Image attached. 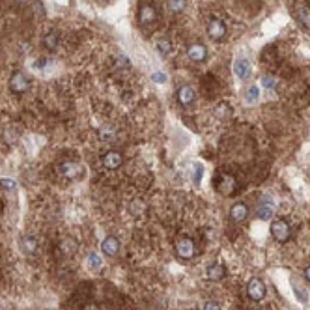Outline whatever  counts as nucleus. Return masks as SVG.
Wrapping results in <instances>:
<instances>
[{"instance_id": "1", "label": "nucleus", "mask_w": 310, "mask_h": 310, "mask_svg": "<svg viewBox=\"0 0 310 310\" xmlns=\"http://www.w3.org/2000/svg\"><path fill=\"white\" fill-rule=\"evenodd\" d=\"M213 183H215V189H217L222 196H230V194H234L235 189H237L235 177L232 176V174H226V172L219 174L217 179H213Z\"/></svg>"}, {"instance_id": "2", "label": "nucleus", "mask_w": 310, "mask_h": 310, "mask_svg": "<svg viewBox=\"0 0 310 310\" xmlns=\"http://www.w3.org/2000/svg\"><path fill=\"white\" fill-rule=\"evenodd\" d=\"M58 174L66 179H79V177H83L84 168L77 161H62L58 165Z\"/></svg>"}, {"instance_id": "3", "label": "nucleus", "mask_w": 310, "mask_h": 310, "mask_svg": "<svg viewBox=\"0 0 310 310\" xmlns=\"http://www.w3.org/2000/svg\"><path fill=\"white\" fill-rule=\"evenodd\" d=\"M271 235L275 237V241L278 243H286L292 235V230H290V224L286 222L284 219H275L271 222Z\"/></svg>"}, {"instance_id": "4", "label": "nucleus", "mask_w": 310, "mask_h": 310, "mask_svg": "<svg viewBox=\"0 0 310 310\" xmlns=\"http://www.w3.org/2000/svg\"><path fill=\"white\" fill-rule=\"evenodd\" d=\"M9 90L13 93H17V95L26 93L30 90V79L23 71H15L13 75L9 77Z\"/></svg>"}, {"instance_id": "5", "label": "nucleus", "mask_w": 310, "mask_h": 310, "mask_svg": "<svg viewBox=\"0 0 310 310\" xmlns=\"http://www.w3.org/2000/svg\"><path fill=\"white\" fill-rule=\"evenodd\" d=\"M267 294V288H266V282L262 280L260 277H252L247 284V295L251 297L252 301H262Z\"/></svg>"}, {"instance_id": "6", "label": "nucleus", "mask_w": 310, "mask_h": 310, "mask_svg": "<svg viewBox=\"0 0 310 310\" xmlns=\"http://www.w3.org/2000/svg\"><path fill=\"white\" fill-rule=\"evenodd\" d=\"M176 254L181 260H191L196 254V245L191 237H181L176 241Z\"/></svg>"}, {"instance_id": "7", "label": "nucleus", "mask_w": 310, "mask_h": 310, "mask_svg": "<svg viewBox=\"0 0 310 310\" xmlns=\"http://www.w3.org/2000/svg\"><path fill=\"white\" fill-rule=\"evenodd\" d=\"M206 30H208V36H210L211 40H215V42H222L224 38H226V25L217 19V17H213L208 21V26H206Z\"/></svg>"}, {"instance_id": "8", "label": "nucleus", "mask_w": 310, "mask_h": 310, "mask_svg": "<svg viewBox=\"0 0 310 310\" xmlns=\"http://www.w3.org/2000/svg\"><path fill=\"white\" fill-rule=\"evenodd\" d=\"M101 163H103V167L109 168V170H116V168L122 167V163H124V155L116 150H109V151H105V153H103Z\"/></svg>"}, {"instance_id": "9", "label": "nucleus", "mask_w": 310, "mask_h": 310, "mask_svg": "<svg viewBox=\"0 0 310 310\" xmlns=\"http://www.w3.org/2000/svg\"><path fill=\"white\" fill-rule=\"evenodd\" d=\"M177 101H179V105H183V107H189L191 103H194L196 99V92H194L193 86H189V84H183V86H179L177 88Z\"/></svg>"}, {"instance_id": "10", "label": "nucleus", "mask_w": 310, "mask_h": 310, "mask_svg": "<svg viewBox=\"0 0 310 310\" xmlns=\"http://www.w3.org/2000/svg\"><path fill=\"white\" fill-rule=\"evenodd\" d=\"M226 275L228 271L222 264H211L210 267L206 269V278L211 280V282H221V280L226 278Z\"/></svg>"}, {"instance_id": "11", "label": "nucleus", "mask_w": 310, "mask_h": 310, "mask_svg": "<svg viewBox=\"0 0 310 310\" xmlns=\"http://www.w3.org/2000/svg\"><path fill=\"white\" fill-rule=\"evenodd\" d=\"M234 73L235 77L239 79V81H247L252 73V67H251V62L247 58H237L234 62Z\"/></svg>"}, {"instance_id": "12", "label": "nucleus", "mask_w": 310, "mask_h": 310, "mask_svg": "<svg viewBox=\"0 0 310 310\" xmlns=\"http://www.w3.org/2000/svg\"><path fill=\"white\" fill-rule=\"evenodd\" d=\"M101 251H103L105 256L114 258V256H118V252H120V241H118L114 235H109V237H105V239H103V243H101Z\"/></svg>"}, {"instance_id": "13", "label": "nucleus", "mask_w": 310, "mask_h": 310, "mask_svg": "<svg viewBox=\"0 0 310 310\" xmlns=\"http://www.w3.org/2000/svg\"><path fill=\"white\" fill-rule=\"evenodd\" d=\"M155 19H157V11H155V8L150 6V4H144L142 8L138 9V23L142 26H148V25H151V23H155Z\"/></svg>"}, {"instance_id": "14", "label": "nucleus", "mask_w": 310, "mask_h": 310, "mask_svg": "<svg viewBox=\"0 0 310 310\" xmlns=\"http://www.w3.org/2000/svg\"><path fill=\"white\" fill-rule=\"evenodd\" d=\"M187 54H189V58L196 62V64H200V62H206L208 58V49H206V45H202V43H193L189 49H187Z\"/></svg>"}, {"instance_id": "15", "label": "nucleus", "mask_w": 310, "mask_h": 310, "mask_svg": "<svg viewBox=\"0 0 310 310\" xmlns=\"http://www.w3.org/2000/svg\"><path fill=\"white\" fill-rule=\"evenodd\" d=\"M295 17L303 26L310 28V6L307 2H297L295 4Z\"/></svg>"}, {"instance_id": "16", "label": "nucleus", "mask_w": 310, "mask_h": 310, "mask_svg": "<svg viewBox=\"0 0 310 310\" xmlns=\"http://www.w3.org/2000/svg\"><path fill=\"white\" fill-rule=\"evenodd\" d=\"M247 217H249V208L245 206L243 202H235L234 206L230 208V219L234 222H243Z\"/></svg>"}, {"instance_id": "17", "label": "nucleus", "mask_w": 310, "mask_h": 310, "mask_svg": "<svg viewBox=\"0 0 310 310\" xmlns=\"http://www.w3.org/2000/svg\"><path fill=\"white\" fill-rule=\"evenodd\" d=\"M256 215H258V219H262V221H269V219L275 215V202L273 200H262L260 206H258V210H256Z\"/></svg>"}, {"instance_id": "18", "label": "nucleus", "mask_w": 310, "mask_h": 310, "mask_svg": "<svg viewBox=\"0 0 310 310\" xmlns=\"http://www.w3.org/2000/svg\"><path fill=\"white\" fill-rule=\"evenodd\" d=\"M19 243H21V251L28 254V256H32V254L38 252V239L32 237V235H23Z\"/></svg>"}, {"instance_id": "19", "label": "nucleus", "mask_w": 310, "mask_h": 310, "mask_svg": "<svg viewBox=\"0 0 310 310\" xmlns=\"http://www.w3.org/2000/svg\"><path fill=\"white\" fill-rule=\"evenodd\" d=\"M43 47L47 50H56L58 49V43H60V38H58V34L56 32H47L45 36H43Z\"/></svg>"}, {"instance_id": "20", "label": "nucleus", "mask_w": 310, "mask_h": 310, "mask_svg": "<svg viewBox=\"0 0 310 310\" xmlns=\"http://www.w3.org/2000/svg\"><path fill=\"white\" fill-rule=\"evenodd\" d=\"M77 249H79V243H77L75 237H66V239H62V243H60V251L64 252L66 256L75 254Z\"/></svg>"}, {"instance_id": "21", "label": "nucleus", "mask_w": 310, "mask_h": 310, "mask_svg": "<svg viewBox=\"0 0 310 310\" xmlns=\"http://www.w3.org/2000/svg\"><path fill=\"white\" fill-rule=\"evenodd\" d=\"M155 47H157L161 56H170V52H172V43H170L168 38H161V40H157Z\"/></svg>"}, {"instance_id": "22", "label": "nucleus", "mask_w": 310, "mask_h": 310, "mask_svg": "<svg viewBox=\"0 0 310 310\" xmlns=\"http://www.w3.org/2000/svg\"><path fill=\"white\" fill-rule=\"evenodd\" d=\"M86 266H88L90 271H97V269H101V266H103V260H101V256L97 252H90L88 258H86Z\"/></svg>"}, {"instance_id": "23", "label": "nucleus", "mask_w": 310, "mask_h": 310, "mask_svg": "<svg viewBox=\"0 0 310 310\" xmlns=\"http://www.w3.org/2000/svg\"><path fill=\"white\" fill-rule=\"evenodd\" d=\"M215 116L219 120H228V118L232 116V107L228 103H219L217 107H215Z\"/></svg>"}, {"instance_id": "24", "label": "nucleus", "mask_w": 310, "mask_h": 310, "mask_svg": "<svg viewBox=\"0 0 310 310\" xmlns=\"http://www.w3.org/2000/svg\"><path fill=\"white\" fill-rule=\"evenodd\" d=\"M114 136H116V131H114V127L112 126H103L99 129L101 142H110V140H114Z\"/></svg>"}, {"instance_id": "25", "label": "nucleus", "mask_w": 310, "mask_h": 310, "mask_svg": "<svg viewBox=\"0 0 310 310\" xmlns=\"http://www.w3.org/2000/svg\"><path fill=\"white\" fill-rule=\"evenodd\" d=\"M258 97H260V88L258 86H249V90H247V93H245V101L249 103V105H254L256 101H258Z\"/></svg>"}, {"instance_id": "26", "label": "nucleus", "mask_w": 310, "mask_h": 310, "mask_svg": "<svg viewBox=\"0 0 310 310\" xmlns=\"http://www.w3.org/2000/svg\"><path fill=\"white\" fill-rule=\"evenodd\" d=\"M168 9L172 13H181L185 8H187V0H168Z\"/></svg>"}, {"instance_id": "27", "label": "nucleus", "mask_w": 310, "mask_h": 310, "mask_svg": "<svg viewBox=\"0 0 310 310\" xmlns=\"http://www.w3.org/2000/svg\"><path fill=\"white\" fill-rule=\"evenodd\" d=\"M193 170V183L198 185L202 181V176H204V168H202V165H194Z\"/></svg>"}, {"instance_id": "28", "label": "nucleus", "mask_w": 310, "mask_h": 310, "mask_svg": "<svg viewBox=\"0 0 310 310\" xmlns=\"http://www.w3.org/2000/svg\"><path fill=\"white\" fill-rule=\"evenodd\" d=\"M0 187L6 189V191H15L17 183L13 181V179H0Z\"/></svg>"}, {"instance_id": "29", "label": "nucleus", "mask_w": 310, "mask_h": 310, "mask_svg": "<svg viewBox=\"0 0 310 310\" xmlns=\"http://www.w3.org/2000/svg\"><path fill=\"white\" fill-rule=\"evenodd\" d=\"M262 84H264L266 88H269V90H271V88H275V86H277V81H275L273 77L266 75V77H264V79H262Z\"/></svg>"}, {"instance_id": "30", "label": "nucleus", "mask_w": 310, "mask_h": 310, "mask_svg": "<svg viewBox=\"0 0 310 310\" xmlns=\"http://www.w3.org/2000/svg\"><path fill=\"white\" fill-rule=\"evenodd\" d=\"M151 79L155 81V83H159V84H163V83H167V75L163 73V71H155L153 75H151Z\"/></svg>"}, {"instance_id": "31", "label": "nucleus", "mask_w": 310, "mask_h": 310, "mask_svg": "<svg viewBox=\"0 0 310 310\" xmlns=\"http://www.w3.org/2000/svg\"><path fill=\"white\" fill-rule=\"evenodd\" d=\"M204 310H221V305L217 301H206L204 303Z\"/></svg>"}, {"instance_id": "32", "label": "nucleus", "mask_w": 310, "mask_h": 310, "mask_svg": "<svg viewBox=\"0 0 310 310\" xmlns=\"http://www.w3.org/2000/svg\"><path fill=\"white\" fill-rule=\"evenodd\" d=\"M45 64H49V60H47V58H38L36 62H34V67H38V69H43V67H45Z\"/></svg>"}, {"instance_id": "33", "label": "nucleus", "mask_w": 310, "mask_h": 310, "mask_svg": "<svg viewBox=\"0 0 310 310\" xmlns=\"http://www.w3.org/2000/svg\"><path fill=\"white\" fill-rule=\"evenodd\" d=\"M305 278H307V280L310 282V266L307 269H305Z\"/></svg>"}, {"instance_id": "34", "label": "nucleus", "mask_w": 310, "mask_h": 310, "mask_svg": "<svg viewBox=\"0 0 310 310\" xmlns=\"http://www.w3.org/2000/svg\"><path fill=\"white\" fill-rule=\"evenodd\" d=\"M95 2H99V4H107L109 0H95Z\"/></svg>"}, {"instance_id": "35", "label": "nucleus", "mask_w": 310, "mask_h": 310, "mask_svg": "<svg viewBox=\"0 0 310 310\" xmlns=\"http://www.w3.org/2000/svg\"><path fill=\"white\" fill-rule=\"evenodd\" d=\"M260 310H273V309H269V307H264V309H260Z\"/></svg>"}, {"instance_id": "36", "label": "nucleus", "mask_w": 310, "mask_h": 310, "mask_svg": "<svg viewBox=\"0 0 310 310\" xmlns=\"http://www.w3.org/2000/svg\"><path fill=\"white\" fill-rule=\"evenodd\" d=\"M19 2H28V0H19Z\"/></svg>"}, {"instance_id": "37", "label": "nucleus", "mask_w": 310, "mask_h": 310, "mask_svg": "<svg viewBox=\"0 0 310 310\" xmlns=\"http://www.w3.org/2000/svg\"><path fill=\"white\" fill-rule=\"evenodd\" d=\"M0 4H2V0H0Z\"/></svg>"}]
</instances>
